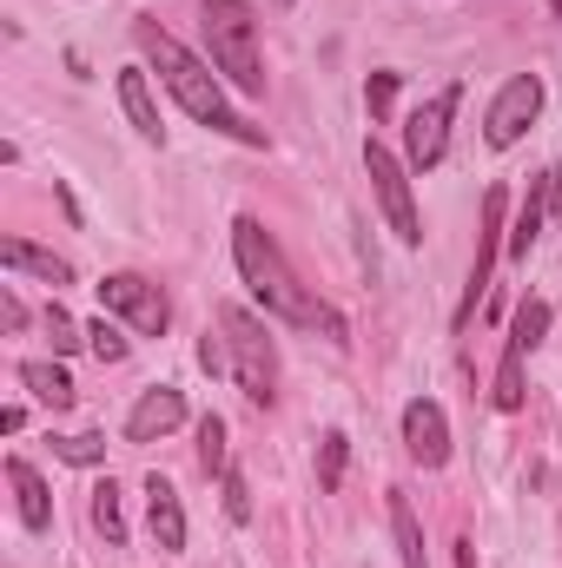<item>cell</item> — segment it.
<instances>
[{
	"instance_id": "21",
	"label": "cell",
	"mask_w": 562,
	"mask_h": 568,
	"mask_svg": "<svg viewBox=\"0 0 562 568\" xmlns=\"http://www.w3.org/2000/svg\"><path fill=\"white\" fill-rule=\"evenodd\" d=\"M496 410H523V351L516 344L503 351V371H496Z\"/></svg>"
},
{
	"instance_id": "11",
	"label": "cell",
	"mask_w": 562,
	"mask_h": 568,
	"mask_svg": "<svg viewBox=\"0 0 562 568\" xmlns=\"http://www.w3.org/2000/svg\"><path fill=\"white\" fill-rule=\"evenodd\" d=\"M145 523H152V542L159 549H185V509H179V489L165 476H145Z\"/></svg>"
},
{
	"instance_id": "13",
	"label": "cell",
	"mask_w": 562,
	"mask_h": 568,
	"mask_svg": "<svg viewBox=\"0 0 562 568\" xmlns=\"http://www.w3.org/2000/svg\"><path fill=\"white\" fill-rule=\"evenodd\" d=\"M7 483H13V496H20V523H27V529H47V523H53V503H47V483L33 476V463L7 456Z\"/></svg>"
},
{
	"instance_id": "30",
	"label": "cell",
	"mask_w": 562,
	"mask_h": 568,
	"mask_svg": "<svg viewBox=\"0 0 562 568\" xmlns=\"http://www.w3.org/2000/svg\"><path fill=\"white\" fill-rule=\"evenodd\" d=\"M556 20H562V0H556Z\"/></svg>"
},
{
	"instance_id": "26",
	"label": "cell",
	"mask_w": 562,
	"mask_h": 568,
	"mask_svg": "<svg viewBox=\"0 0 562 568\" xmlns=\"http://www.w3.org/2000/svg\"><path fill=\"white\" fill-rule=\"evenodd\" d=\"M344 476V436H324V469H318V489H338Z\"/></svg>"
},
{
	"instance_id": "27",
	"label": "cell",
	"mask_w": 562,
	"mask_h": 568,
	"mask_svg": "<svg viewBox=\"0 0 562 568\" xmlns=\"http://www.w3.org/2000/svg\"><path fill=\"white\" fill-rule=\"evenodd\" d=\"M225 516H232V523L252 516V496H245V476H239V469H225Z\"/></svg>"
},
{
	"instance_id": "9",
	"label": "cell",
	"mask_w": 562,
	"mask_h": 568,
	"mask_svg": "<svg viewBox=\"0 0 562 568\" xmlns=\"http://www.w3.org/2000/svg\"><path fill=\"white\" fill-rule=\"evenodd\" d=\"M503 185H490L483 192V232H476V265H470V291H463V311H456V324L476 311V297L490 291V265H496V245H503Z\"/></svg>"
},
{
	"instance_id": "22",
	"label": "cell",
	"mask_w": 562,
	"mask_h": 568,
	"mask_svg": "<svg viewBox=\"0 0 562 568\" xmlns=\"http://www.w3.org/2000/svg\"><path fill=\"white\" fill-rule=\"evenodd\" d=\"M199 463H205V476H225V424L219 417L199 424Z\"/></svg>"
},
{
	"instance_id": "14",
	"label": "cell",
	"mask_w": 562,
	"mask_h": 568,
	"mask_svg": "<svg viewBox=\"0 0 562 568\" xmlns=\"http://www.w3.org/2000/svg\"><path fill=\"white\" fill-rule=\"evenodd\" d=\"M0 265H7V272H33V278H47V284L73 278V265H67V258L40 252V245H27V239H0Z\"/></svg>"
},
{
	"instance_id": "24",
	"label": "cell",
	"mask_w": 562,
	"mask_h": 568,
	"mask_svg": "<svg viewBox=\"0 0 562 568\" xmlns=\"http://www.w3.org/2000/svg\"><path fill=\"white\" fill-rule=\"evenodd\" d=\"M53 449H60L67 463H100V456H107V443H100V436H60Z\"/></svg>"
},
{
	"instance_id": "18",
	"label": "cell",
	"mask_w": 562,
	"mask_h": 568,
	"mask_svg": "<svg viewBox=\"0 0 562 568\" xmlns=\"http://www.w3.org/2000/svg\"><path fill=\"white\" fill-rule=\"evenodd\" d=\"M543 331H550V304H543V297H523L510 344H516V351H536V344H543Z\"/></svg>"
},
{
	"instance_id": "25",
	"label": "cell",
	"mask_w": 562,
	"mask_h": 568,
	"mask_svg": "<svg viewBox=\"0 0 562 568\" xmlns=\"http://www.w3.org/2000/svg\"><path fill=\"white\" fill-rule=\"evenodd\" d=\"M364 100H371V113L384 120V113H391V100H398V73H371V87H364Z\"/></svg>"
},
{
	"instance_id": "29",
	"label": "cell",
	"mask_w": 562,
	"mask_h": 568,
	"mask_svg": "<svg viewBox=\"0 0 562 568\" xmlns=\"http://www.w3.org/2000/svg\"><path fill=\"white\" fill-rule=\"evenodd\" d=\"M543 199H550V212H562V165H550V185H543Z\"/></svg>"
},
{
	"instance_id": "1",
	"label": "cell",
	"mask_w": 562,
	"mask_h": 568,
	"mask_svg": "<svg viewBox=\"0 0 562 568\" xmlns=\"http://www.w3.org/2000/svg\"><path fill=\"white\" fill-rule=\"evenodd\" d=\"M133 40H140V53L159 67V80L172 87V100H179L199 126L232 133V140H245V145H265V133H259V126H245V120L225 106V93H219V80H212L219 67H205L199 53H185V47H179L165 27H152V20H140V27H133Z\"/></svg>"
},
{
	"instance_id": "4",
	"label": "cell",
	"mask_w": 562,
	"mask_h": 568,
	"mask_svg": "<svg viewBox=\"0 0 562 568\" xmlns=\"http://www.w3.org/2000/svg\"><path fill=\"white\" fill-rule=\"evenodd\" d=\"M219 331H225V364H232L239 390H245L252 404H272V397H279V351H272L265 324L232 304V311H219Z\"/></svg>"
},
{
	"instance_id": "3",
	"label": "cell",
	"mask_w": 562,
	"mask_h": 568,
	"mask_svg": "<svg viewBox=\"0 0 562 568\" xmlns=\"http://www.w3.org/2000/svg\"><path fill=\"white\" fill-rule=\"evenodd\" d=\"M205 7V47L212 67L239 87V93H265V60H259V20L245 0H199Z\"/></svg>"
},
{
	"instance_id": "28",
	"label": "cell",
	"mask_w": 562,
	"mask_h": 568,
	"mask_svg": "<svg viewBox=\"0 0 562 568\" xmlns=\"http://www.w3.org/2000/svg\"><path fill=\"white\" fill-rule=\"evenodd\" d=\"M47 331H53V351H73V344H80V331H73V317H67L60 304L47 311Z\"/></svg>"
},
{
	"instance_id": "5",
	"label": "cell",
	"mask_w": 562,
	"mask_h": 568,
	"mask_svg": "<svg viewBox=\"0 0 562 568\" xmlns=\"http://www.w3.org/2000/svg\"><path fill=\"white\" fill-rule=\"evenodd\" d=\"M456 106H463V87L450 80L443 93H430L418 113H411V126H404V145H411V165L430 172L436 159H443V145H450V120H456Z\"/></svg>"
},
{
	"instance_id": "31",
	"label": "cell",
	"mask_w": 562,
	"mask_h": 568,
	"mask_svg": "<svg viewBox=\"0 0 562 568\" xmlns=\"http://www.w3.org/2000/svg\"><path fill=\"white\" fill-rule=\"evenodd\" d=\"M279 7H291V0H279Z\"/></svg>"
},
{
	"instance_id": "15",
	"label": "cell",
	"mask_w": 562,
	"mask_h": 568,
	"mask_svg": "<svg viewBox=\"0 0 562 568\" xmlns=\"http://www.w3.org/2000/svg\"><path fill=\"white\" fill-rule=\"evenodd\" d=\"M120 106H127V120L140 126L145 140H159V133H165V126H159V106H152V87H145L140 67H127V73H120Z\"/></svg>"
},
{
	"instance_id": "23",
	"label": "cell",
	"mask_w": 562,
	"mask_h": 568,
	"mask_svg": "<svg viewBox=\"0 0 562 568\" xmlns=\"http://www.w3.org/2000/svg\"><path fill=\"white\" fill-rule=\"evenodd\" d=\"M87 344H93V357H100V364H120V357H127V337H120L107 317H100V324H87Z\"/></svg>"
},
{
	"instance_id": "19",
	"label": "cell",
	"mask_w": 562,
	"mask_h": 568,
	"mask_svg": "<svg viewBox=\"0 0 562 568\" xmlns=\"http://www.w3.org/2000/svg\"><path fill=\"white\" fill-rule=\"evenodd\" d=\"M93 523H100V536H107L113 549L127 542V516H120V489H113V483H100V489H93Z\"/></svg>"
},
{
	"instance_id": "17",
	"label": "cell",
	"mask_w": 562,
	"mask_h": 568,
	"mask_svg": "<svg viewBox=\"0 0 562 568\" xmlns=\"http://www.w3.org/2000/svg\"><path fill=\"white\" fill-rule=\"evenodd\" d=\"M391 529H398L404 568H430V562H423V529H418V509H411V496H391Z\"/></svg>"
},
{
	"instance_id": "7",
	"label": "cell",
	"mask_w": 562,
	"mask_h": 568,
	"mask_svg": "<svg viewBox=\"0 0 562 568\" xmlns=\"http://www.w3.org/2000/svg\"><path fill=\"white\" fill-rule=\"evenodd\" d=\"M536 113H543V80H536V73H516V80L496 93V106H490V120H483V140L503 152V145H516L530 133Z\"/></svg>"
},
{
	"instance_id": "10",
	"label": "cell",
	"mask_w": 562,
	"mask_h": 568,
	"mask_svg": "<svg viewBox=\"0 0 562 568\" xmlns=\"http://www.w3.org/2000/svg\"><path fill=\"white\" fill-rule=\"evenodd\" d=\"M404 449L418 456L423 469H443L450 463V424H443V410L418 397V404H404Z\"/></svg>"
},
{
	"instance_id": "6",
	"label": "cell",
	"mask_w": 562,
	"mask_h": 568,
	"mask_svg": "<svg viewBox=\"0 0 562 568\" xmlns=\"http://www.w3.org/2000/svg\"><path fill=\"white\" fill-rule=\"evenodd\" d=\"M364 165H371V185H378V199H384V219H391V232H398L404 245H418L423 225H418V205H411V179H404V165H398V159H391L378 140L364 145Z\"/></svg>"
},
{
	"instance_id": "8",
	"label": "cell",
	"mask_w": 562,
	"mask_h": 568,
	"mask_svg": "<svg viewBox=\"0 0 562 568\" xmlns=\"http://www.w3.org/2000/svg\"><path fill=\"white\" fill-rule=\"evenodd\" d=\"M100 304H107V311H120V317H133L140 331H152V337L172 324V304H165V291H159L152 278H140V272H113V278L100 284Z\"/></svg>"
},
{
	"instance_id": "2",
	"label": "cell",
	"mask_w": 562,
	"mask_h": 568,
	"mask_svg": "<svg viewBox=\"0 0 562 568\" xmlns=\"http://www.w3.org/2000/svg\"><path fill=\"white\" fill-rule=\"evenodd\" d=\"M232 258H239L245 284L259 291V304H265L272 317H284V324H324L331 337H344V324H338L324 304L304 297V284L291 278V265L279 258V245H272V232H265L259 219H239V225H232Z\"/></svg>"
},
{
	"instance_id": "20",
	"label": "cell",
	"mask_w": 562,
	"mask_h": 568,
	"mask_svg": "<svg viewBox=\"0 0 562 568\" xmlns=\"http://www.w3.org/2000/svg\"><path fill=\"white\" fill-rule=\"evenodd\" d=\"M543 212H550V199L530 192V199H523V219H516V232H510V252H516V258H530V245H536V232H543Z\"/></svg>"
},
{
	"instance_id": "16",
	"label": "cell",
	"mask_w": 562,
	"mask_h": 568,
	"mask_svg": "<svg viewBox=\"0 0 562 568\" xmlns=\"http://www.w3.org/2000/svg\"><path fill=\"white\" fill-rule=\"evenodd\" d=\"M20 377H27V390H33L47 410H67V404H73V377H67L60 364H27Z\"/></svg>"
},
{
	"instance_id": "12",
	"label": "cell",
	"mask_w": 562,
	"mask_h": 568,
	"mask_svg": "<svg viewBox=\"0 0 562 568\" xmlns=\"http://www.w3.org/2000/svg\"><path fill=\"white\" fill-rule=\"evenodd\" d=\"M179 424H185V397L179 390H145L140 404H133V417H127V436L133 443H159V436H172Z\"/></svg>"
}]
</instances>
